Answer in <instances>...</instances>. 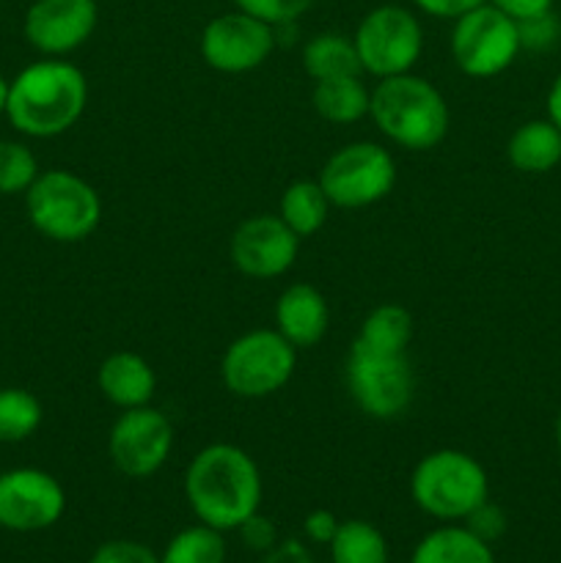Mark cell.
<instances>
[{
    "mask_svg": "<svg viewBox=\"0 0 561 563\" xmlns=\"http://www.w3.org/2000/svg\"><path fill=\"white\" fill-rule=\"evenodd\" d=\"M262 471L248 451L212 443L198 451L185 471V498L198 522L237 531L262 506Z\"/></svg>",
    "mask_w": 561,
    "mask_h": 563,
    "instance_id": "1",
    "label": "cell"
},
{
    "mask_svg": "<svg viewBox=\"0 0 561 563\" xmlns=\"http://www.w3.org/2000/svg\"><path fill=\"white\" fill-rule=\"evenodd\" d=\"M88 102L86 75L69 60H38L9 82L6 115L16 132L55 137L80 121Z\"/></svg>",
    "mask_w": 561,
    "mask_h": 563,
    "instance_id": "2",
    "label": "cell"
},
{
    "mask_svg": "<svg viewBox=\"0 0 561 563\" xmlns=\"http://www.w3.org/2000/svg\"><path fill=\"white\" fill-rule=\"evenodd\" d=\"M369 115L391 143L407 152H429L438 146L451 121L443 93L413 71L377 80Z\"/></svg>",
    "mask_w": 561,
    "mask_h": 563,
    "instance_id": "3",
    "label": "cell"
},
{
    "mask_svg": "<svg viewBox=\"0 0 561 563\" xmlns=\"http://www.w3.org/2000/svg\"><path fill=\"white\" fill-rule=\"evenodd\" d=\"M410 495L424 515L457 522L490 500V478L476 456L438 449L413 467Z\"/></svg>",
    "mask_w": 561,
    "mask_h": 563,
    "instance_id": "4",
    "label": "cell"
},
{
    "mask_svg": "<svg viewBox=\"0 0 561 563\" xmlns=\"http://www.w3.org/2000/svg\"><path fill=\"white\" fill-rule=\"evenodd\" d=\"M33 229L53 242H82L102 223V198L72 170H44L25 192Z\"/></svg>",
    "mask_w": 561,
    "mask_h": 563,
    "instance_id": "5",
    "label": "cell"
},
{
    "mask_svg": "<svg viewBox=\"0 0 561 563\" xmlns=\"http://www.w3.org/2000/svg\"><path fill=\"white\" fill-rule=\"evenodd\" d=\"M297 350L278 330H251L231 341L220 361V377L240 399H267L292 379Z\"/></svg>",
    "mask_w": 561,
    "mask_h": 563,
    "instance_id": "6",
    "label": "cell"
},
{
    "mask_svg": "<svg viewBox=\"0 0 561 563\" xmlns=\"http://www.w3.org/2000/svg\"><path fill=\"white\" fill-rule=\"evenodd\" d=\"M330 207L363 209L383 201L396 185V163L380 143L355 141L341 146L319 170Z\"/></svg>",
    "mask_w": 561,
    "mask_h": 563,
    "instance_id": "7",
    "label": "cell"
},
{
    "mask_svg": "<svg viewBox=\"0 0 561 563\" xmlns=\"http://www.w3.org/2000/svg\"><path fill=\"white\" fill-rule=\"evenodd\" d=\"M520 49L517 20L495 9L493 3L476 5L454 20L451 58L460 66L462 75L476 77V80L501 75L515 64Z\"/></svg>",
    "mask_w": 561,
    "mask_h": 563,
    "instance_id": "8",
    "label": "cell"
},
{
    "mask_svg": "<svg viewBox=\"0 0 561 563\" xmlns=\"http://www.w3.org/2000/svg\"><path fill=\"white\" fill-rule=\"evenodd\" d=\"M361 69L372 77H396L413 71L424 49L418 16L405 5H377L369 11L352 36Z\"/></svg>",
    "mask_w": 561,
    "mask_h": 563,
    "instance_id": "9",
    "label": "cell"
},
{
    "mask_svg": "<svg viewBox=\"0 0 561 563\" xmlns=\"http://www.w3.org/2000/svg\"><path fill=\"white\" fill-rule=\"evenodd\" d=\"M346 388L363 416L374 421L399 418L416 396V374L405 355H383L352 344L346 355Z\"/></svg>",
    "mask_w": 561,
    "mask_h": 563,
    "instance_id": "10",
    "label": "cell"
},
{
    "mask_svg": "<svg viewBox=\"0 0 561 563\" xmlns=\"http://www.w3.org/2000/svg\"><path fill=\"white\" fill-rule=\"evenodd\" d=\"M174 449V427L154 407H132L116 418L108 434V454L116 471L127 478H148L168 462Z\"/></svg>",
    "mask_w": 561,
    "mask_h": 563,
    "instance_id": "11",
    "label": "cell"
},
{
    "mask_svg": "<svg viewBox=\"0 0 561 563\" xmlns=\"http://www.w3.org/2000/svg\"><path fill=\"white\" fill-rule=\"evenodd\" d=\"M275 47V27L248 11H229L207 22L201 33V58L223 75L258 69Z\"/></svg>",
    "mask_w": 561,
    "mask_h": 563,
    "instance_id": "12",
    "label": "cell"
},
{
    "mask_svg": "<svg viewBox=\"0 0 561 563\" xmlns=\"http://www.w3.org/2000/svg\"><path fill=\"white\" fill-rule=\"evenodd\" d=\"M66 511L61 482L36 467H16L0 476V526L33 533L53 528Z\"/></svg>",
    "mask_w": 561,
    "mask_h": 563,
    "instance_id": "13",
    "label": "cell"
},
{
    "mask_svg": "<svg viewBox=\"0 0 561 563\" xmlns=\"http://www.w3.org/2000/svg\"><path fill=\"white\" fill-rule=\"evenodd\" d=\"M300 253V236L278 214H253L231 234L229 256L242 275L256 280L280 278Z\"/></svg>",
    "mask_w": 561,
    "mask_h": 563,
    "instance_id": "14",
    "label": "cell"
},
{
    "mask_svg": "<svg viewBox=\"0 0 561 563\" xmlns=\"http://www.w3.org/2000/svg\"><path fill=\"white\" fill-rule=\"evenodd\" d=\"M97 16V0H33L25 14V38L50 58L66 55L91 38Z\"/></svg>",
    "mask_w": 561,
    "mask_h": 563,
    "instance_id": "15",
    "label": "cell"
},
{
    "mask_svg": "<svg viewBox=\"0 0 561 563\" xmlns=\"http://www.w3.org/2000/svg\"><path fill=\"white\" fill-rule=\"evenodd\" d=\"M330 324L328 300L311 284H292L275 302V330L295 350H311L324 339Z\"/></svg>",
    "mask_w": 561,
    "mask_h": 563,
    "instance_id": "16",
    "label": "cell"
},
{
    "mask_svg": "<svg viewBox=\"0 0 561 563\" xmlns=\"http://www.w3.org/2000/svg\"><path fill=\"white\" fill-rule=\"evenodd\" d=\"M97 385L110 405L119 410H132L152 401L157 390V374L148 366L146 357L135 352H113L99 366Z\"/></svg>",
    "mask_w": 561,
    "mask_h": 563,
    "instance_id": "17",
    "label": "cell"
},
{
    "mask_svg": "<svg viewBox=\"0 0 561 563\" xmlns=\"http://www.w3.org/2000/svg\"><path fill=\"white\" fill-rule=\"evenodd\" d=\"M506 157L520 174H548L561 163V130L550 119H531L512 132Z\"/></svg>",
    "mask_w": 561,
    "mask_h": 563,
    "instance_id": "18",
    "label": "cell"
},
{
    "mask_svg": "<svg viewBox=\"0 0 561 563\" xmlns=\"http://www.w3.org/2000/svg\"><path fill=\"white\" fill-rule=\"evenodd\" d=\"M410 563H495V553L465 526H443L416 544Z\"/></svg>",
    "mask_w": 561,
    "mask_h": 563,
    "instance_id": "19",
    "label": "cell"
},
{
    "mask_svg": "<svg viewBox=\"0 0 561 563\" xmlns=\"http://www.w3.org/2000/svg\"><path fill=\"white\" fill-rule=\"evenodd\" d=\"M369 102H372V91L363 82V75L314 82L311 104L330 124H355L363 115H369Z\"/></svg>",
    "mask_w": 561,
    "mask_h": 563,
    "instance_id": "20",
    "label": "cell"
},
{
    "mask_svg": "<svg viewBox=\"0 0 561 563\" xmlns=\"http://www.w3.org/2000/svg\"><path fill=\"white\" fill-rule=\"evenodd\" d=\"M302 66L314 82L333 80V77L363 75L361 58H358L355 42L344 33H317L302 47Z\"/></svg>",
    "mask_w": 561,
    "mask_h": 563,
    "instance_id": "21",
    "label": "cell"
},
{
    "mask_svg": "<svg viewBox=\"0 0 561 563\" xmlns=\"http://www.w3.org/2000/svg\"><path fill=\"white\" fill-rule=\"evenodd\" d=\"M413 341V313L405 306L385 302L377 306L358 330L355 346L383 355H405Z\"/></svg>",
    "mask_w": 561,
    "mask_h": 563,
    "instance_id": "22",
    "label": "cell"
},
{
    "mask_svg": "<svg viewBox=\"0 0 561 563\" xmlns=\"http://www.w3.org/2000/svg\"><path fill=\"white\" fill-rule=\"evenodd\" d=\"M328 214L330 201L317 179L292 181L284 190V196H280L278 218L284 220L300 240L317 234V231L328 223Z\"/></svg>",
    "mask_w": 561,
    "mask_h": 563,
    "instance_id": "23",
    "label": "cell"
},
{
    "mask_svg": "<svg viewBox=\"0 0 561 563\" xmlns=\"http://www.w3.org/2000/svg\"><path fill=\"white\" fill-rule=\"evenodd\" d=\"M330 548L333 563H388V539L377 526L366 520H346L336 531Z\"/></svg>",
    "mask_w": 561,
    "mask_h": 563,
    "instance_id": "24",
    "label": "cell"
},
{
    "mask_svg": "<svg viewBox=\"0 0 561 563\" xmlns=\"http://www.w3.org/2000/svg\"><path fill=\"white\" fill-rule=\"evenodd\" d=\"M160 563H226L223 531L204 522L185 528L170 539Z\"/></svg>",
    "mask_w": 561,
    "mask_h": 563,
    "instance_id": "25",
    "label": "cell"
},
{
    "mask_svg": "<svg viewBox=\"0 0 561 563\" xmlns=\"http://www.w3.org/2000/svg\"><path fill=\"white\" fill-rule=\"evenodd\" d=\"M42 427V405L31 390H0V443H22Z\"/></svg>",
    "mask_w": 561,
    "mask_h": 563,
    "instance_id": "26",
    "label": "cell"
},
{
    "mask_svg": "<svg viewBox=\"0 0 561 563\" xmlns=\"http://www.w3.org/2000/svg\"><path fill=\"white\" fill-rule=\"evenodd\" d=\"M36 176L38 163L25 143L0 141V192L3 196L28 192Z\"/></svg>",
    "mask_w": 561,
    "mask_h": 563,
    "instance_id": "27",
    "label": "cell"
},
{
    "mask_svg": "<svg viewBox=\"0 0 561 563\" xmlns=\"http://www.w3.org/2000/svg\"><path fill=\"white\" fill-rule=\"evenodd\" d=\"M317 0H234L240 11L258 16V20L270 22V25H289L297 16L306 14Z\"/></svg>",
    "mask_w": 561,
    "mask_h": 563,
    "instance_id": "28",
    "label": "cell"
},
{
    "mask_svg": "<svg viewBox=\"0 0 561 563\" xmlns=\"http://www.w3.org/2000/svg\"><path fill=\"white\" fill-rule=\"evenodd\" d=\"M517 31H520V47L534 49V53L550 49L561 36V25L559 20H556L553 11H544V14L520 20L517 22Z\"/></svg>",
    "mask_w": 561,
    "mask_h": 563,
    "instance_id": "29",
    "label": "cell"
},
{
    "mask_svg": "<svg viewBox=\"0 0 561 563\" xmlns=\"http://www.w3.org/2000/svg\"><path fill=\"white\" fill-rule=\"evenodd\" d=\"M88 563H160V555L132 539H113V542L99 544Z\"/></svg>",
    "mask_w": 561,
    "mask_h": 563,
    "instance_id": "30",
    "label": "cell"
},
{
    "mask_svg": "<svg viewBox=\"0 0 561 563\" xmlns=\"http://www.w3.org/2000/svg\"><path fill=\"white\" fill-rule=\"evenodd\" d=\"M237 531H240L245 548L253 550V553H270V550L280 542L275 522L270 520V517H264L262 511H256L253 517H248V520L242 522Z\"/></svg>",
    "mask_w": 561,
    "mask_h": 563,
    "instance_id": "31",
    "label": "cell"
},
{
    "mask_svg": "<svg viewBox=\"0 0 561 563\" xmlns=\"http://www.w3.org/2000/svg\"><path fill=\"white\" fill-rule=\"evenodd\" d=\"M465 528L468 531L476 533L479 539H484L487 544H493L495 539L504 537L506 531V517L498 506H493L490 500H484L476 511L465 517Z\"/></svg>",
    "mask_w": 561,
    "mask_h": 563,
    "instance_id": "32",
    "label": "cell"
},
{
    "mask_svg": "<svg viewBox=\"0 0 561 563\" xmlns=\"http://www.w3.org/2000/svg\"><path fill=\"white\" fill-rule=\"evenodd\" d=\"M341 520H336L333 511L328 509H314L311 515L302 520V531H306V539L314 544H330L333 542L336 531H339Z\"/></svg>",
    "mask_w": 561,
    "mask_h": 563,
    "instance_id": "33",
    "label": "cell"
},
{
    "mask_svg": "<svg viewBox=\"0 0 561 563\" xmlns=\"http://www.w3.org/2000/svg\"><path fill=\"white\" fill-rule=\"evenodd\" d=\"M424 14L440 16V20H457V16L468 14L476 5L487 3V0H413Z\"/></svg>",
    "mask_w": 561,
    "mask_h": 563,
    "instance_id": "34",
    "label": "cell"
},
{
    "mask_svg": "<svg viewBox=\"0 0 561 563\" xmlns=\"http://www.w3.org/2000/svg\"><path fill=\"white\" fill-rule=\"evenodd\" d=\"M495 9H501L504 14H509L512 20H528V16L544 14V11H553L556 0H487Z\"/></svg>",
    "mask_w": 561,
    "mask_h": 563,
    "instance_id": "35",
    "label": "cell"
},
{
    "mask_svg": "<svg viewBox=\"0 0 561 563\" xmlns=\"http://www.w3.org/2000/svg\"><path fill=\"white\" fill-rule=\"evenodd\" d=\"M262 563H314V555L297 539H280L270 553H264Z\"/></svg>",
    "mask_w": 561,
    "mask_h": 563,
    "instance_id": "36",
    "label": "cell"
},
{
    "mask_svg": "<svg viewBox=\"0 0 561 563\" xmlns=\"http://www.w3.org/2000/svg\"><path fill=\"white\" fill-rule=\"evenodd\" d=\"M544 110H548V119L561 130V71L550 82L548 97H544Z\"/></svg>",
    "mask_w": 561,
    "mask_h": 563,
    "instance_id": "37",
    "label": "cell"
},
{
    "mask_svg": "<svg viewBox=\"0 0 561 563\" xmlns=\"http://www.w3.org/2000/svg\"><path fill=\"white\" fill-rule=\"evenodd\" d=\"M6 102H9V82L0 75V113H6Z\"/></svg>",
    "mask_w": 561,
    "mask_h": 563,
    "instance_id": "38",
    "label": "cell"
},
{
    "mask_svg": "<svg viewBox=\"0 0 561 563\" xmlns=\"http://www.w3.org/2000/svg\"><path fill=\"white\" fill-rule=\"evenodd\" d=\"M556 445H559V451H561V410H559V416H556Z\"/></svg>",
    "mask_w": 561,
    "mask_h": 563,
    "instance_id": "39",
    "label": "cell"
}]
</instances>
